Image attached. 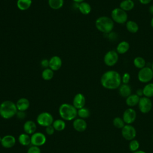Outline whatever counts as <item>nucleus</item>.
<instances>
[{
    "mask_svg": "<svg viewBox=\"0 0 153 153\" xmlns=\"http://www.w3.org/2000/svg\"><path fill=\"white\" fill-rule=\"evenodd\" d=\"M133 153H146V152L143 151H142V150H137V151H135V152H134Z\"/></svg>",
    "mask_w": 153,
    "mask_h": 153,
    "instance_id": "43",
    "label": "nucleus"
},
{
    "mask_svg": "<svg viewBox=\"0 0 153 153\" xmlns=\"http://www.w3.org/2000/svg\"><path fill=\"white\" fill-rule=\"evenodd\" d=\"M72 1L75 2H76V3H81V2H84V0H72Z\"/></svg>",
    "mask_w": 153,
    "mask_h": 153,
    "instance_id": "44",
    "label": "nucleus"
},
{
    "mask_svg": "<svg viewBox=\"0 0 153 153\" xmlns=\"http://www.w3.org/2000/svg\"><path fill=\"white\" fill-rule=\"evenodd\" d=\"M118 90H119V94L123 97L127 98L128 96L131 94V88L128 84H121V85L118 88Z\"/></svg>",
    "mask_w": 153,
    "mask_h": 153,
    "instance_id": "19",
    "label": "nucleus"
},
{
    "mask_svg": "<svg viewBox=\"0 0 153 153\" xmlns=\"http://www.w3.org/2000/svg\"><path fill=\"white\" fill-rule=\"evenodd\" d=\"M139 99L140 97L138 96L136 94H131L126 98V103L128 106L132 108L138 105Z\"/></svg>",
    "mask_w": 153,
    "mask_h": 153,
    "instance_id": "20",
    "label": "nucleus"
},
{
    "mask_svg": "<svg viewBox=\"0 0 153 153\" xmlns=\"http://www.w3.org/2000/svg\"><path fill=\"white\" fill-rule=\"evenodd\" d=\"M17 108L16 103L11 100H5L0 104V116L6 120L16 115Z\"/></svg>",
    "mask_w": 153,
    "mask_h": 153,
    "instance_id": "2",
    "label": "nucleus"
},
{
    "mask_svg": "<svg viewBox=\"0 0 153 153\" xmlns=\"http://www.w3.org/2000/svg\"><path fill=\"white\" fill-rule=\"evenodd\" d=\"M152 0H139V1L142 4H143V5H146V4H148L149 3H150L151 2Z\"/></svg>",
    "mask_w": 153,
    "mask_h": 153,
    "instance_id": "41",
    "label": "nucleus"
},
{
    "mask_svg": "<svg viewBox=\"0 0 153 153\" xmlns=\"http://www.w3.org/2000/svg\"><path fill=\"white\" fill-rule=\"evenodd\" d=\"M49 7L53 10H59L61 8L64 4V0H48Z\"/></svg>",
    "mask_w": 153,
    "mask_h": 153,
    "instance_id": "29",
    "label": "nucleus"
},
{
    "mask_svg": "<svg viewBox=\"0 0 153 153\" xmlns=\"http://www.w3.org/2000/svg\"><path fill=\"white\" fill-rule=\"evenodd\" d=\"M151 69H152V71H153V62H152V65H151Z\"/></svg>",
    "mask_w": 153,
    "mask_h": 153,
    "instance_id": "46",
    "label": "nucleus"
},
{
    "mask_svg": "<svg viewBox=\"0 0 153 153\" xmlns=\"http://www.w3.org/2000/svg\"><path fill=\"white\" fill-rule=\"evenodd\" d=\"M41 65L43 68H47L48 66H49V60L47 59H43L41 62Z\"/></svg>",
    "mask_w": 153,
    "mask_h": 153,
    "instance_id": "38",
    "label": "nucleus"
},
{
    "mask_svg": "<svg viewBox=\"0 0 153 153\" xmlns=\"http://www.w3.org/2000/svg\"><path fill=\"white\" fill-rule=\"evenodd\" d=\"M16 142L15 137L11 134H7L2 137L1 145L5 148H11L14 146Z\"/></svg>",
    "mask_w": 153,
    "mask_h": 153,
    "instance_id": "13",
    "label": "nucleus"
},
{
    "mask_svg": "<svg viewBox=\"0 0 153 153\" xmlns=\"http://www.w3.org/2000/svg\"><path fill=\"white\" fill-rule=\"evenodd\" d=\"M143 96L147 97H153V83H148L146 84L142 88Z\"/></svg>",
    "mask_w": 153,
    "mask_h": 153,
    "instance_id": "28",
    "label": "nucleus"
},
{
    "mask_svg": "<svg viewBox=\"0 0 153 153\" xmlns=\"http://www.w3.org/2000/svg\"><path fill=\"white\" fill-rule=\"evenodd\" d=\"M152 139H153V134H152Z\"/></svg>",
    "mask_w": 153,
    "mask_h": 153,
    "instance_id": "48",
    "label": "nucleus"
},
{
    "mask_svg": "<svg viewBox=\"0 0 153 153\" xmlns=\"http://www.w3.org/2000/svg\"><path fill=\"white\" fill-rule=\"evenodd\" d=\"M55 130L61 131L65 130L66 127V123L65 120L62 119H57L54 120L52 124Z\"/></svg>",
    "mask_w": 153,
    "mask_h": 153,
    "instance_id": "26",
    "label": "nucleus"
},
{
    "mask_svg": "<svg viewBox=\"0 0 153 153\" xmlns=\"http://www.w3.org/2000/svg\"><path fill=\"white\" fill-rule=\"evenodd\" d=\"M139 146H140V143L137 140L133 139L130 141V143L128 145V148L131 152H134L139 150Z\"/></svg>",
    "mask_w": 153,
    "mask_h": 153,
    "instance_id": "34",
    "label": "nucleus"
},
{
    "mask_svg": "<svg viewBox=\"0 0 153 153\" xmlns=\"http://www.w3.org/2000/svg\"><path fill=\"white\" fill-rule=\"evenodd\" d=\"M95 25L98 30L103 33H109L114 27V22L108 16H101L97 18Z\"/></svg>",
    "mask_w": 153,
    "mask_h": 153,
    "instance_id": "4",
    "label": "nucleus"
},
{
    "mask_svg": "<svg viewBox=\"0 0 153 153\" xmlns=\"http://www.w3.org/2000/svg\"><path fill=\"white\" fill-rule=\"evenodd\" d=\"M78 7L81 13L84 15L88 14L91 11V5L88 3L84 1L79 3Z\"/></svg>",
    "mask_w": 153,
    "mask_h": 153,
    "instance_id": "24",
    "label": "nucleus"
},
{
    "mask_svg": "<svg viewBox=\"0 0 153 153\" xmlns=\"http://www.w3.org/2000/svg\"><path fill=\"white\" fill-rule=\"evenodd\" d=\"M85 104V98L82 93H77L74 97L72 105L76 109H79L84 107Z\"/></svg>",
    "mask_w": 153,
    "mask_h": 153,
    "instance_id": "15",
    "label": "nucleus"
},
{
    "mask_svg": "<svg viewBox=\"0 0 153 153\" xmlns=\"http://www.w3.org/2000/svg\"><path fill=\"white\" fill-rule=\"evenodd\" d=\"M16 115H17V118H19V119H23L25 117V116H26L25 112H23V111H17V113Z\"/></svg>",
    "mask_w": 153,
    "mask_h": 153,
    "instance_id": "39",
    "label": "nucleus"
},
{
    "mask_svg": "<svg viewBox=\"0 0 153 153\" xmlns=\"http://www.w3.org/2000/svg\"><path fill=\"white\" fill-rule=\"evenodd\" d=\"M136 112L132 108H129L126 109L123 114V120L126 124H131L136 118Z\"/></svg>",
    "mask_w": 153,
    "mask_h": 153,
    "instance_id": "12",
    "label": "nucleus"
},
{
    "mask_svg": "<svg viewBox=\"0 0 153 153\" xmlns=\"http://www.w3.org/2000/svg\"><path fill=\"white\" fill-rule=\"evenodd\" d=\"M118 53L114 50L108 51L104 56L103 61L108 66H114L118 60Z\"/></svg>",
    "mask_w": 153,
    "mask_h": 153,
    "instance_id": "10",
    "label": "nucleus"
},
{
    "mask_svg": "<svg viewBox=\"0 0 153 153\" xmlns=\"http://www.w3.org/2000/svg\"><path fill=\"white\" fill-rule=\"evenodd\" d=\"M23 130L25 133L32 135L36 132V124L33 121L27 120L23 124Z\"/></svg>",
    "mask_w": 153,
    "mask_h": 153,
    "instance_id": "17",
    "label": "nucleus"
},
{
    "mask_svg": "<svg viewBox=\"0 0 153 153\" xmlns=\"http://www.w3.org/2000/svg\"><path fill=\"white\" fill-rule=\"evenodd\" d=\"M1 140H2V137L0 136V143H1Z\"/></svg>",
    "mask_w": 153,
    "mask_h": 153,
    "instance_id": "47",
    "label": "nucleus"
},
{
    "mask_svg": "<svg viewBox=\"0 0 153 153\" xmlns=\"http://www.w3.org/2000/svg\"><path fill=\"white\" fill-rule=\"evenodd\" d=\"M149 13H150L152 15H153V5H151L149 7Z\"/></svg>",
    "mask_w": 153,
    "mask_h": 153,
    "instance_id": "42",
    "label": "nucleus"
},
{
    "mask_svg": "<svg viewBox=\"0 0 153 153\" xmlns=\"http://www.w3.org/2000/svg\"><path fill=\"white\" fill-rule=\"evenodd\" d=\"M54 121L53 115L48 112H42L39 114L36 117L37 123L42 127H47L52 125Z\"/></svg>",
    "mask_w": 153,
    "mask_h": 153,
    "instance_id": "6",
    "label": "nucleus"
},
{
    "mask_svg": "<svg viewBox=\"0 0 153 153\" xmlns=\"http://www.w3.org/2000/svg\"><path fill=\"white\" fill-rule=\"evenodd\" d=\"M112 124L115 127L118 129H121L126 124L123 118L118 117H117L114 118L112 121Z\"/></svg>",
    "mask_w": 153,
    "mask_h": 153,
    "instance_id": "33",
    "label": "nucleus"
},
{
    "mask_svg": "<svg viewBox=\"0 0 153 153\" xmlns=\"http://www.w3.org/2000/svg\"><path fill=\"white\" fill-rule=\"evenodd\" d=\"M121 82L120 74L118 72L113 70L105 72L100 78L101 85L103 87L108 90L118 88Z\"/></svg>",
    "mask_w": 153,
    "mask_h": 153,
    "instance_id": "1",
    "label": "nucleus"
},
{
    "mask_svg": "<svg viewBox=\"0 0 153 153\" xmlns=\"http://www.w3.org/2000/svg\"><path fill=\"white\" fill-rule=\"evenodd\" d=\"M130 79V75L128 73L126 72L123 74V76L121 77V82L123 84H128V83L129 82Z\"/></svg>",
    "mask_w": 153,
    "mask_h": 153,
    "instance_id": "36",
    "label": "nucleus"
},
{
    "mask_svg": "<svg viewBox=\"0 0 153 153\" xmlns=\"http://www.w3.org/2000/svg\"><path fill=\"white\" fill-rule=\"evenodd\" d=\"M133 64L136 68L138 69H142L145 67L146 62L145 59L142 57H136L133 60Z\"/></svg>",
    "mask_w": 153,
    "mask_h": 153,
    "instance_id": "31",
    "label": "nucleus"
},
{
    "mask_svg": "<svg viewBox=\"0 0 153 153\" xmlns=\"http://www.w3.org/2000/svg\"><path fill=\"white\" fill-rule=\"evenodd\" d=\"M130 48V44L126 41L120 42L117 47V52L118 54H124L128 51Z\"/></svg>",
    "mask_w": 153,
    "mask_h": 153,
    "instance_id": "22",
    "label": "nucleus"
},
{
    "mask_svg": "<svg viewBox=\"0 0 153 153\" xmlns=\"http://www.w3.org/2000/svg\"><path fill=\"white\" fill-rule=\"evenodd\" d=\"M127 30L132 33H136L139 30V26L133 20H128L126 22V25Z\"/></svg>",
    "mask_w": 153,
    "mask_h": 153,
    "instance_id": "27",
    "label": "nucleus"
},
{
    "mask_svg": "<svg viewBox=\"0 0 153 153\" xmlns=\"http://www.w3.org/2000/svg\"><path fill=\"white\" fill-rule=\"evenodd\" d=\"M16 105L18 111L25 112L29 108L30 102L25 97H22L17 101Z\"/></svg>",
    "mask_w": 153,
    "mask_h": 153,
    "instance_id": "18",
    "label": "nucleus"
},
{
    "mask_svg": "<svg viewBox=\"0 0 153 153\" xmlns=\"http://www.w3.org/2000/svg\"><path fill=\"white\" fill-rule=\"evenodd\" d=\"M134 7V3L132 0H123L120 4V8L125 11L131 10Z\"/></svg>",
    "mask_w": 153,
    "mask_h": 153,
    "instance_id": "23",
    "label": "nucleus"
},
{
    "mask_svg": "<svg viewBox=\"0 0 153 153\" xmlns=\"http://www.w3.org/2000/svg\"><path fill=\"white\" fill-rule=\"evenodd\" d=\"M55 131V129L52 125L48 126L45 127V133L48 135H53Z\"/></svg>",
    "mask_w": 153,
    "mask_h": 153,
    "instance_id": "37",
    "label": "nucleus"
},
{
    "mask_svg": "<svg viewBox=\"0 0 153 153\" xmlns=\"http://www.w3.org/2000/svg\"><path fill=\"white\" fill-rule=\"evenodd\" d=\"M59 114L62 120L72 121L77 116V109L73 105L65 103L59 106Z\"/></svg>",
    "mask_w": 153,
    "mask_h": 153,
    "instance_id": "3",
    "label": "nucleus"
},
{
    "mask_svg": "<svg viewBox=\"0 0 153 153\" xmlns=\"http://www.w3.org/2000/svg\"><path fill=\"white\" fill-rule=\"evenodd\" d=\"M18 141L19 143L23 146H28L31 143L30 137L29 134L25 133L20 134L18 137Z\"/></svg>",
    "mask_w": 153,
    "mask_h": 153,
    "instance_id": "25",
    "label": "nucleus"
},
{
    "mask_svg": "<svg viewBox=\"0 0 153 153\" xmlns=\"http://www.w3.org/2000/svg\"><path fill=\"white\" fill-rule=\"evenodd\" d=\"M90 112L88 108L83 107L81 109H77V115L82 119H85L88 118L90 116Z\"/></svg>",
    "mask_w": 153,
    "mask_h": 153,
    "instance_id": "32",
    "label": "nucleus"
},
{
    "mask_svg": "<svg viewBox=\"0 0 153 153\" xmlns=\"http://www.w3.org/2000/svg\"><path fill=\"white\" fill-rule=\"evenodd\" d=\"M121 135L123 137L128 141H130L136 136V128L131 124H125L121 128Z\"/></svg>",
    "mask_w": 153,
    "mask_h": 153,
    "instance_id": "8",
    "label": "nucleus"
},
{
    "mask_svg": "<svg viewBox=\"0 0 153 153\" xmlns=\"http://www.w3.org/2000/svg\"><path fill=\"white\" fill-rule=\"evenodd\" d=\"M138 79L143 83H148L153 78V71L151 68L144 67L140 69L137 75Z\"/></svg>",
    "mask_w": 153,
    "mask_h": 153,
    "instance_id": "7",
    "label": "nucleus"
},
{
    "mask_svg": "<svg viewBox=\"0 0 153 153\" xmlns=\"http://www.w3.org/2000/svg\"><path fill=\"white\" fill-rule=\"evenodd\" d=\"M62 65V59L57 56H54L49 60V68L53 71H56L60 69Z\"/></svg>",
    "mask_w": 153,
    "mask_h": 153,
    "instance_id": "16",
    "label": "nucleus"
},
{
    "mask_svg": "<svg viewBox=\"0 0 153 153\" xmlns=\"http://www.w3.org/2000/svg\"><path fill=\"white\" fill-rule=\"evenodd\" d=\"M151 26L153 28V17H152V18L151 19Z\"/></svg>",
    "mask_w": 153,
    "mask_h": 153,
    "instance_id": "45",
    "label": "nucleus"
},
{
    "mask_svg": "<svg viewBox=\"0 0 153 153\" xmlns=\"http://www.w3.org/2000/svg\"><path fill=\"white\" fill-rule=\"evenodd\" d=\"M138 108L142 114H147L151 111L152 108V103L150 98L143 96L140 97Z\"/></svg>",
    "mask_w": 153,
    "mask_h": 153,
    "instance_id": "9",
    "label": "nucleus"
},
{
    "mask_svg": "<svg viewBox=\"0 0 153 153\" xmlns=\"http://www.w3.org/2000/svg\"><path fill=\"white\" fill-rule=\"evenodd\" d=\"M32 3V0H17V7L21 11H25L29 9Z\"/></svg>",
    "mask_w": 153,
    "mask_h": 153,
    "instance_id": "21",
    "label": "nucleus"
},
{
    "mask_svg": "<svg viewBox=\"0 0 153 153\" xmlns=\"http://www.w3.org/2000/svg\"><path fill=\"white\" fill-rule=\"evenodd\" d=\"M138 96L139 97H142V96L143 95V90L142 89H138L137 91H136V93Z\"/></svg>",
    "mask_w": 153,
    "mask_h": 153,
    "instance_id": "40",
    "label": "nucleus"
},
{
    "mask_svg": "<svg viewBox=\"0 0 153 153\" xmlns=\"http://www.w3.org/2000/svg\"><path fill=\"white\" fill-rule=\"evenodd\" d=\"M41 149L39 146H31L29 147L27 151V153H41Z\"/></svg>",
    "mask_w": 153,
    "mask_h": 153,
    "instance_id": "35",
    "label": "nucleus"
},
{
    "mask_svg": "<svg viewBox=\"0 0 153 153\" xmlns=\"http://www.w3.org/2000/svg\"><path fill=\"white\" fill-rule=\"evenodd\" d=\"M30 141L32 145L39 147L45 143L47 138L44 133L41 132H35L31 135Z\"/></svg>",
    "mask_w": 153,
    "mask_h": 153,
    "instance_id": "11",
    "label": "nucleus"
},
{
    "mask_svg": "<svg viewBox=\"0 0 153 153\" xmlns=\"http://www.w3.org/2000/svg\"><path fill=\"white\" fill-rule=\"evenodd\" d=\"M75 153H78V152H75Z\"/></svg>",
    "mask_w": 153,
    "mask_h": 153,
    "instance_id": "49",
    "label": "nucleus"
},
{
    "mask_svg": "<svg viewBox=\"0 0 153 153\" xmlns=\"http://www.w3.org/2000/svg\"><path fill=\"white\" fill-rule=\"evenodd\" d=\"M42 78L45 81H49L54 76V71L49 68H45L42 72Z\"/></svg>",
    "mask_w": 153,
    "mask_h": 153,
    "instance_id": "30",
    "label": "nucleus"
},
{
    "mask_svg": "<svg viewBox=\"0 0 153 153\" xmlns=\"http://www.w3.org/2000/svg\"><path fill=\"white\" fill-rule=\"evenodd\" d=\"M73 127L76 131L82 132L87 129V124L84 119L81 118H75L73 121Z\"/></svg>",
    "mask_w": 153,
    "mask_h": 153,
    "instance_id": "14",
    "label": "nucleus"
},
{
    "mask_svg": "<svg viewBox=\"0 0 153 153\" xmlns=\"http://www.w3.org/2000/svg\"><path fill=\"white\" fill-rule=\"evenodd\" d=\"M128 16L126 11L120 8H115L111 12V19L118 24H123L127 22Z\"/></svg>",
    "mask_w": 153,
    "mask_h": 153,
    "instance_id": "5",
    "label": "nucleus"
}]
</instances>
